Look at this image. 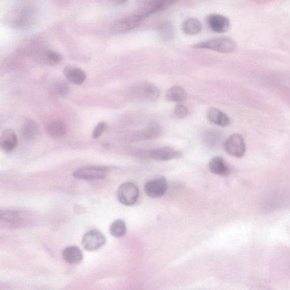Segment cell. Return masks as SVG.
<instances>
[{"label":"cell","instance_id":"cell-1","mask_svg":"<svg viewBox=\"0 0 290 290\" xmlns=\"http://www.w3.org/2000/svg\"><path fill=\"white\" fill-rule=\"evenodd\" d=\"M192 48L212 50L220 53H230L236 51L237 44L231 38L221 37L195 44L193 45Z\"/></svg>","mask_w":290,"mask_h":290},{"label":"cell","instance_id":"cell-2","mask_svg":"<svg viewBox=\"0 0 290 290\" xmlns=\"http://www.w3.org/2000/svg\"><path fill=\"white\" fill-rule=\"evenodd\" d=\"M36 19V13L32 8H24L10 14L8 22L10 26L18 30L31 27Z\"/></svg>","mask_w":290,"mask_h":290},{"label":"cell","instance_id":"cell-3","mask_svg":"<svg viewBox=\"0 0 290 290\" xmlns=\"http://www.w3.org/2000/svg\"><path fill=\"white\" fill-rule=\"evenodd\" d=\"M108 169L101 166H86L80 167L73 174L75 178L84 181H98L106 178Z\"/></svg>","mask_w":290,"mask_h":290},{"label":"cell","instance_id":"cell-4","mask_svg":"<svg viewBox=\"0 0 290 290\" xmlns=\"http://www.w3.org/2000/svg\"><path fill=\"white\" fill-rule=\"evenodd\" d=\"M224 149L230 156L241 158L246 154V142L241 134H233L225 141Z\"/></svg>","mask_w":290,"mask_h":290},{"label":"cell","instance_id":"cell-5","mask_svg":"<svg viewBox=\"0 0 290 290\" xmlns=\"http://www.w3.org/2000/svg\"><path fill=\"white\" fill-rule=\"evenodd\" d=\"M139 196L138 188L131 182L124 183L118 190L119 201L126 206H133L137 202Z\"/></svg>","mask_w":290,"mask_h":290},{"label":"cell","instance_id":"cell-6","mask_svg":"<svg viewBox=\"0 0 290 290\" xmlns=\"http://www.w3.org/2000/svg\"><path fill=\"white\" fill-rule=\"evenodd\" d=\"M144 18L139 13L119 20L111 28L114 34H121L133 31L141 25Z\"/></svg>","mask_w":290,"mask_h":290},{"label":"cell","instance_id":"cell-7","mask_svg":"<svg viewBox=\"0 0 290 290\" xmlns=\"http://www.w3.org/2000/svg\"><path fill=\"white\" fill-rule=\"evenodd\" d=\"M135 98L144 101H154L159 97V89L154 84L144 82L137 85L133 92Z\"/></svg>","mask_w":290,"mask_h":290},{"label":"cell","instance_id":"cell-8","mask_svg":"<svg viewBox=\"0 0 290 290\" xmlns=\"http://www.w3.org/2000/svg\"><path fill=\"white\" fill-rule=\"evenodd\" d=\"M106 243L104 235L97 229H92L84 235L82 244L88 251H95L101 248Z\"/></svg>","mask_w":290,"mask_h":290},{"label":"cell","instance_id":"cell-9","mask_svg":"<svg viewBox=\"0 0 290 290\" xmlns=\"http://www.w3.org/2000/svg\"><path fill=\"white\" fill-rule=\"evenodd\" d=\"M167 187L166 179L164 177H159L145 184L144 190L148 196L158 198L166 194Z\"/></svg>","mask_w":290,"mask_h":290},{"label":"cell","instance_id":"cell-10","mask_svg":"<svg viewBox=\"0 0 290 290\" xmlns=\"http://www.w3.org/2000/svg\"><path fill=\"white\" fill-rule=\"evenodd\" d=\"M137 6L144 19L167 7L164 0H137Z\"/></svg>","mask_w":290,"mask_h":290},{"label":"cell","instance_id":"cell-11","mask_svg":"<svg viewBox=\"0 0 290 290\" xmlns=\"http://www.w3.org/2000/svg\"><path fill=\"white\" fill-rule=\"evenodd\" d=\"M182 152L171 148L162 147L152 150L149 153V156L157 161H167L174 159L183 157Z\"/></svg>","mask_w":290,"mask_h":290},{"label":"cell","instance_id":"cell-12","mask_svg":"<svg viewBox=\"0 0 290 290\" xmlns=\"http://www.w3.org/2000/svg\"><path fill=\"white\" fill-rule=\"evenodd\" d=\"M207 22L210 28L218 34L227 32L231 26L229 19L221 14L209 15L207 17Z\"/></svg>","mask_w":290,"mask_h":290},{"label":"cell","instance_id":"cell-13","mask_svg":"<svg viewBox=\"0 0 290 290\" xmlns=\"http://www.w3.org/2000/svg\"><path fill=\"white\" fill-rule=\"evenodd\" d=\"M33 58L38 63L51 66H56L62 61L61 54L49 49L42 50L35 53Z\"/></svg>","mask_w":290,"mask_h":290},{"label":"cell","instance_id":"cell-14","mask_svg":"<svg viewBox=\"0 0 290 290\" xmlns=\"http://www.w3.org/2000/svg\"><path fill=\"white\" fill-rule=\"evenodd\" d=\"M18 139L16 132L12 129H7L2 134L0 138V148L5 153L11 152L16 148Z\"/></svg>","mask_w":290,"mask_h":290},{"label":"cell","instance_id":"cell-15","mask_svg":"<svg viewBox=\"0 0 290 290\" xmlns=\"http://www.w3.org/2000/svg\"><path fill=\"white\" fill-rule=\"evenodd\" d=\"M65 77L69 82L81 85L86 80L87 76L83 70L74 66H67L64 69Z\"/></svg>","mask_w":290,"mask_h":290},{"label":"cell","instance_id":"cell-16","mask_svg":"<svg viewBox=\"0 0 290 290\" xmlns=\"http://www.w3.org/2000/svg\"><path fill=\"white\" fill-rule=\"evenodd\" d=\"M207 118L212 124L221 127H226L231 124V119L228 115L216 108L208 110Z\"/></svg>","mask_w":290,"mask_h":290},{"label":"cell","instance_id":"cell-17","mask_svg":"<svg viewBox=\"0 0 290 290\" xmlns=\"http://www.w3.org/2000/svg\"><path fill=\"white\" fill-rule=\"evenodd\" d=\"M47 132L49 136L54 138H62L66 136L68 132L67 126L61 120H54L47 126Z\"/></svg>","mask_w":290,"mask_h":290},{"label":"cell","instance_id":"cell-18","mask_svg":"<svg viewBox=\"0 0 290 290\" xmlns=\"http://www.w3.org/2000/svg\"><path fill=\"white\" fill-rule=\"evenodd\" d=\"M211 171L217 176L227 177L230 173V169L224 159L221 157H216L212 159L209 164Z\"/></svg>","mask_w":290,"mask_h":290},{"label":"cell","instance_id":"cell-19","mask_svg":"<svg viewBox=\"0 0 290 290\" xmlns=\"http://www.w3.org/2000/svg\"><path fill=\"white\" fill-rule=\"evenodd\" d=\"M162 128L156 123H152L148 125L143 131L135 135V139L138 140H148L156 139L161 136Z\"/></svg>","mask_w":290,"mask_h":290},{"label":"cell","instance_id":"cell-20","mask_svg":"<svg viewBox=\"0 0 290 290\" xmlns=\"http://www.w3.org/2000/svg\"><path fill=\"white\" fill-rule=\"evenodd\" d=\"M40 127L36 122L32 120H27L23 125L22 129V137L28 141L36 140L40 134Z\"/></svg>","mask_w":290,"mask_h":290},{"label":"cell","instance_id":"cell-21","mask_svg":"<svg viewBox=\"0 0 290 290\" xmlns=\"http://www.w3.org/2000/svg\"><path fill=\"white\" fill-rule=\"evenodd\" d=\"M63 258L69 264H77L81 263L83 258L81 250L77 246H69L63 250Z\"/></svg>","mask_w":290,"mask_h":290},{"label":"cell","instance_id":"cell-22","mask_svg":"<svg viewBox=\"0 0 290 290\" xmlns=\"http://www.w3.org/2000/svg\"><path fill=\"white\" fill-rule=\"evenodd\" d=\"M182 29L184 34L194 36L201 32L202 24L198 19L190 18L183 23Z\"/></svg>","mask_w":290,"mask_h":290},{"label":"cell","instance_id":"cell-23","mask_svg":"<svg viewBox=\"0 0 290 290\" xmlns=\"http://www.w3.org/2000/svg\"><path fill=\"white\" fill-rule=\"evenodd\" d=\"M166 97L168 101L179 103L186 101L187 94L184 88L174 86L168 90Z\"/></svg>","mask_w":290,"mask_h":290},{"label":"cell","instance_id":"cell-24","mask_svg":"<svg viewBox=\"0 0 290 290\" xmlns=\"http://www.w3.org/2000/svg\"><path fill=\"white\" fill-rule=\"evenodd\" d=\"M158 35L163 41H170L174 37V28L172 24L165 22L159 25L158 28Z\"/></svg>","mask_w":290,"mask_h":290},{"label":"cell","instance_id":"cell-25","mask_svg":"<svg viewBox=\"0 0 290 290\" xmlns=\"http://www.w3.org/2000/svg\"><path fill=\"white\" fill-rule=\"evenodd\" d=\"M126 224L122 219L116 220L109 227L110 234L115 238H122L126 235Z\"/></svg>","mask_w":290,"mask_h":290},{"label":"cell","instance_id":"cell-26","mask_svg":"<svg viewBox=\"0 0 290 290\" xmlns=\"http://www.w3.org/2000/svg\"><path fill=\"white\" fill-rule=\"evenodd\" d=\"M53 91L56 96L65 97L70 92V86L67 82L63 81V80H59L53 84Z\"/></svg>","mask_w":290,"mask_h":290},{"label":"cell","instance_id":"cell-27","mask_svg":"<svg viewBox=\"0 0 290 290\" xmlns=\"http://www.w3.org/2000/svg\"><path fill=\"white\" fill-rule=\"evenodd\" d=\"M205 141L210 146H214L218 143L221 139V134L217 131H209L205 136Z\"/></svg>","mask_w":290,"mask_h":290},{"label":"cell","instance_id":"cell-28","mask_svg":"<svg viewBox=\"0 0 290 290\" xmlns=\"http://www.w3.org/2000/svg\"><path fill=\"white\" fill-rule=\"evenodd\" d=\"M189 113V109L185 105L178 103L173 109L174 116L178 119H183L187 117Z\"/></svg>","mask_w":290,"mask_h":290},{"label":"cell","instance_id":"cell-29","mask_svg":"<svg viewBox=\"0 0 290 290\" xmlns=\"http://www.w3.org/2000/svg\"><path fill=\"white\" fill-rule=\"evenodd\" d=\"M107 124L103 122L99 123L96 127L94 128L92 133L93 139H98L102 136V134L106 131Z\"/></svg>","mask_w":290,"mask_h":290},{"label":"cell","instance_id":"cell-30","mask_svg":"<svg viewBox=\"0 0 290 290\" xmlns=\"http://www.w3.org/2000/svg\"><path fill=\"white\" fill-rule=\"evenodd\" d=\"M108 1L112 6H118L127 3L128 0H108Z\"/></svg>","mask_w":290,"mask_h":290},{"label":"cell","instance_id":"cell-31","mask_svg":"<svg viewBox=\"0 0 290 290\" xmlns=\"http://www.w3.org/2000/svg\"><path fill=\"white\" fill-rule=\"evenodd\" d=\"M165 2H166L167 6H171L175 3H176L178 0H164Z\"/></svg>","mask_w":290,"mask_h":290}]
</instances>
